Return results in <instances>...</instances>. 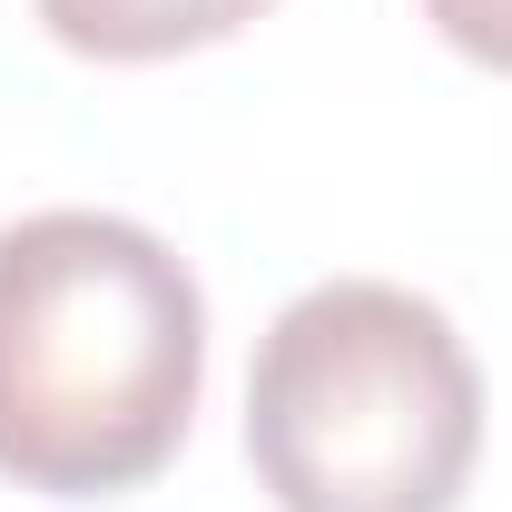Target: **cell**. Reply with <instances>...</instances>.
<instances>
[{
    "instance_id": "obj_1",
    "label": "cell",
    "mask_w": 512,
    "mask_h": 512,
    "mask_svg": "<svg viewBox=\"0 0 512 512\" xmlns=\"http://www.w3.org/2000/svg\"><path fill=\"white\" fill-rule=\"evenodd\" d=\"M207 384V296L188 256L109 207L0 227V473L50 503L148 483Z\"/></svg>"
},
{
    "instance_id": "obj_2",
    "label": "cell",
    "mask_w": 512,
    "mask_h": 512,
    "mask_svg": "<svg viewBox=\"0 0 512 512\" xmlns=\"http://www.w3.org/2000/svg\"><path fill=\"white\" fill-rule=\"evenodd\" d=\"M483 453V375L414 286L335 276L266 325L247 463L276 512H453Z\"/></svg>"
},
{
    "instance_id": "obj_3",
    "label": "cell",
    "mask_w": 512,
    "mask_h": 512,
    "mask_svg": "<svg viewBox=\"0 0 512 512\" xmlns=\"http://www.w3.org/2000/svg\"><path fill=\"white\" fill-rule=\"evenodd\" d=\"M256 10H276V0H40V20H50V40L79 50V60H178V50H217V40H237Z\"/></svg>"
},
{
    "instance_id": "obj_4",
    "label": "cell",
    "mask_w": 512,
    "mask_h": 512,
    "mask_svg": "<svg viewBox=\"0 0 512 512\" xmlns=\"http://www.w3.org/2000/svg\"><path fill=\"white\" fill-rule=\"evenodd\" d=\"M424 20L444 30L463 60H483V69L512 79V0H424Z\"/></svg>"
}]
</instances>
